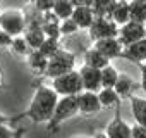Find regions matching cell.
<instances>
[{
    "mask_svg": "<svg viewBox=\"0 0 146 138\" xmlns=\"http://www.w3.org/2000/svg\"><path fill=\"white\" fill-rule=\"evenodd\" d=\"M58 93L50 88V86H36V92L29 102V107L24 114H21L19 117H28L29 121L33 123H48L53 116V111H55V105L58 102Z\"/></svg>",
    "mask_w": 146,
    "mask_h": 138,
    "instance_id": "6da1fadb",
    "label": "cell"
},
{
    "mask_svg": "<svg viewBox=\"0 0 146 138\" xmlns=\"http://www.w3.org/2000/svg\"><path fill=\"white\" fill-rule=\"evenodd\" d=\"M79 114V107H78V97L76 95H64L58 97V102L55 105L53 116L48 121V131H57L60 128V124L67 119H70L72 116Z\"/></svg>",
    "mask_w": 146,
    "mask_h": 138,
    "instance_id": "7a4b0ae2",
    "label": "cell"
},
{
    "mask_svg": "<svg viewBox=\"0 0 146 138\" xmlns=\"http://www.w3.org/2000/svg\"><path fill=\"white\" fill-rule=\"evenodd\" d=\"M52 88L60 95H79L84 86H83V80H81V74L78 69H72V71L65 73V74H60L57 78L52 80Z\"/></svg>",
    "mask_w": 146,
    "mask_h": 138,
    "instance_id": "3957f363",
    "label": "cell"
},
{
    "mask_svg": "<svg viewBox=\"0 0 146 138\" xmlns=\"http://www.w3.org/2000/svg\"><path fill=\"white\" fill-rule=\"evenodd\" d=\"M76 66V55L65 50V48H60L55 55H52L48 59V67H46V71H45V76L53 80L60 74H65L69 71H72Z\"/></svg>",
    "mask_w": 146,
    "mask_h": 138,
    "instance_id": "277c9868",
    "label": "cell"
},
{
    "mask_svg": "<svg viewBox=\"0 0 146 138\" xmlns=\"http://www.w3.org/2000/svg\"><path fill=\"white\" fill-rule=\"evenodd\" d=\"M0 28L12 36H19L26 29V14L19 9H5L0 12Z\"/></svg>",
    "mask_w": 146,
    "mask_h": 138,
    "instance_id": "5b68a950",
    "label": "cell"
},
{
    "mask_svg": "<svg viewBox=\"0 0 146 138\" xmlns=\"http://www.w3.org/2000/svg\"><path fill=\"white\" fill-rule=\"evenodd\" d=\"M88 35L91 42H98L103 38H113V36H119V24L112 17H95L93 24L88 29Z\"/></svg>",
    "mask_w": 146,
    "mask_h": 138,
    "instance_id": "8992f818",
    "label": "cell"
},
{
    "mask_svg": "<svg viewBox=\"0 0 146 138\" xmlns=\"http://www.w3.org/2000/svg\"><path fill=\"white\" fill-rule=\"evenodd\" d=\"M144 36H146V24L144 23H137V21L131 19L129 23L119 26V36L117 38L120 40V43L124 47H127V45H131V43H134Z\"/></svg>",
    "mask_w": 146,
    "mask_h": 138,
    "instance_id": "52a82bcc",
    "label": "cell"
},
{
    "mask_svg": "<svg viewBox=\"0 0 146 138\" xmlns=\"http://www.w3.org/2000/svg\"><path fill=\"white\" fill-rule=\"evenodd\" d=\"M78 97V107H79V114L83 116H96L103 107H102V102L98 98V93L96 92H88V90H83Z\"/></svg>",
    "mask_w": 146,
    "mask_h": 138,
    "instance_id": "ba28073f",
    "label": "cell"
},
{
    "mask_svg": "<svg viewBox=\"0 0 146 138\" xmlns=\"http://www.w3.org/2000/svg\"><path fill=\"white\" fill-rule=\"evenodd\" d=\"M79 74L83 80V86L88 92H100L102 90V69L91 67V66H83L79 69Z\"/></svg>",
    "mask_w": 146,
    "mask_h": 138,
    "instance_id": "9c48e42d",
    "label": "cell"
},
{
    "mask_svg": "<svg viewBox=\"0 0 146 138\" xmlns=\"http://www.w3.org/2000/svg\"><path fill=\"white\" fill-rule=\"evenodd\" d=\"M120 59H127L134 64H143L146 62V36L124 47L122 54H120Z\"/></svg>",
    "mask_w": 146,
    "mask_h": 138,
    "instance_id": "30bf717a",
    "label": "cell"
},
{
    "mask_svg": "<svg viewBox=\"0 0 146 138\" xmlns=\"http://www.w3.org/2000/svg\"><path fill=\"white\" fill-rule=\"evenodd\" d=\"M93 47L98 48L103 55H107L108 59H117L120 57L122 50H124V45L120 43V40L117 36L113 38H103V40H98V42H93Z\"/></svg>",
    "mask_w": 146,
    "mask_h": 138,
    "instance_id": "8fae6325",
    "label": "cell"
},
{
    "mask_svg": "<svg viewBox=\"0 0 146 138\" xmlns=\"http://www.w3.org/2000/svg\"><path fill=\"white\" fill-rule=\"evenodd\" d=\"M108 138H132V126H129L119 114L108 123L105 129Z\"/></svg>",
    "mask_w": 146,
    "mask_h": 138,
    "instance_id": "7c38bea8",
    "label": "cell"
},
{
    "mask_svg": "<svg viewBox=\"0 0 146 138\" xmlns=\"http://www.w3.org/2000/svg\"><path fill=\"white\" fill-rule=\"evenodd\" d=\"M60 21H62V19H60L57 14H53L52 11L43 14V24H41V28H43V31H45V35H46L48 38H58V40H60V36H62Z\"/></svg>",
    "mask_w": 146,
    "mask_h": 138,
    "instance_id": "4fadbf2b",
    "label": "cell"
},
{
    "mask_svg": "<svg viewBox=\"0 0 146 138\" xmlns=\"http://www.w3.org/2000/svg\"><path fill=\"white\" fill-rule=\"evenodd\" d=\"M113 88H115V92L119 93L120 98H131V97L134 95L136 83H134V80H132L129 74L120 73V74H119V80H117V83H115Z\"/></svg>",
    "mask_w": 146,
    "mask_h": 138,
    "instance_id": "5bb4252c",
    "label": "cell"
},
{
    "mask_svg": "<svg viewBox=\"0 0 146 138\" xmlns=\"http://www.w3.org/2000/svg\"><path fill=\"white\" fill-rule=\"evenodd\" d=\"M95 17L96 16L91 7H74V12H72V19L78 23V26L81 29H90Z\"/></svg>",
    "mask_w": 146,
    "mask_h": 138,
    "instance_id": "9a60e30c",
    "label": "cell"
},
{
    "mask_svg": "<svg viewBox=\"0 0 146 138\" xmlns=\"http://www.w3.org/2000/svg\"><path fill=\"white\" fill-rule=\"evenodd\" d=\"M84 64L91 66V67H96V69H103L110 64V59L107 55H103L98 48L91 47L84 52Z\"/></svg>",
    "mask_w": 146,
    "mask_h": 138,
    "instance_id": "2e32d148",
    "label": "cell"
},
{
    "mask_svg": "<svg viewBox=\"0 0 146 138\" xmlns=\"http://www.w3.org/2000/svg\"><path fill=\"white\" fill-rule=\"evenodd\" d=\"M28 66L31 67L35 74H45L48 67V57L40 50H31V54L28 55Z\"/></svg>",
    "mask_w": 146,
    "mask_h": 138,
    "instance_id": "e0dca14e",
    "label": "cell"
},
{
    "mask_svg": "<svg viewBox=\"0 0 146 138\" xmlns=\"http://www.w3.org/2000/svg\"><path fill=\"white\" fill-rule=\"evenodd\" d=\"M23 35H24L26 42L29 43V47L33 50H38L41 47V43L45 42V38H46V35H45V31H43L41 26H26V29H24Z\"/></svg>",
    "mask_w": 146,
    "mask_h": 138,
    "instance_id": "ac0fdd59",
    "label": "cell"
},
{
    "mask_svg": "<svg viewBox=\"0 0 146 138\" xmlns=\"http://www.w3.org/2000/svg\"><path fill=\"white\" fill-rule=\"evenodd\" d=\"M110 17H112L119 26L129 23V21H131V7H129V0H117V4H115V7H113V11H112Z\"/></svg>",
    "mask_w": 146,
    "mask_h": 138,
    "instance_id": "d6986e66",
    "label": "cell"
},
{
    "mask_svg": "<svg viewBox=\"0 0 146 138\" xmlns=\"http://www.w3.org/2000/svg\"><path fill=\"white\" fill-rule=\"evenodd\" d=\"M129 100H131V111L136 119V124H141L146 128V98L132 95Z\"/></svg>",
    "mask_w": 146,
    "mask_h": 138,
    "instance_id": "ffe728a7",
    "label": "cell"
},
{
    "mask_svg": "<svg viewBox=\"0 0 146 138\" xmlns=\"http://www.w3.org/2000/svg\"><path fill=\"white\" fill-rule=\"evenodd\" d=\"M115 4H117V0H93L91 9L96 17H110Z\"/></svg>",
    "mask_w": 146,
    "mask_h": 138,
    "instance_id": "44dd1931",
    "label": "cell"
},
{
    "mask_svg": "<svg viewBox=\"0 0 146 138\" xmlns=\"http://www.w3.org/2000/svg\"><path fill=\"white\" fill-rule=\"evenodd\" d=\"M131 19L146 24V0H129Z\"/></svg>",
    "mask_w": 146,
    "mask_h": 138,
    "instance_id": "7402d4cb",
    "label": "cell"
},
{
    "mask_svg": "<svg viewBox=\"0 0 146 138\" xmlns=\"http://www.w3.org/2000/svg\"><path fill=\"white\" fill-rule=\"evenodd\" d=\"M98 98L102 102V107H115L122 98L115 92V88H102L98 92Z\"/></svg>",
    "mask_w": 146,
    "mask_h": 138,
    "instance_id": "603a6c76",
    "label": "cell"
},
{
    "mask_svg": "<svg viewBox=\"0 0 146 138\" xmlns=\"http://www.w3.org/2000/svg\"><path fill=\"white\" fill-rule=\"evenodd\" d=\"M119 71L113 67V66H107L102 69V88H113L117 80H119Z\"/></svg>",
    "mask_w": 146,
    "mask_h": 138,
    "instance_id": "cb8c5ba5",
    "label": "cell"
},
{
    "mask_svg": "<svg viewBox=\"0 0 146 138\" xmlns=\"http://www.w3.org/2000/svg\"><path fill=\"white\" fill-rule=\"evenodd\" d=\"M53 14H57L60 19H67L72 17V12H74V4L70 0H55L53 4Z\"/></svg>",
    "mask_w": 146,
    "mask_h": 138,
    "instance_id": "d4e9b609",
    "label": "cell"
},
{
    "mask_svg": "<svg viewBox=\"0 0 146 138\" xmlns=\"http://www.w3.org/2000/svg\"><path fill=\"white\" fill-rule=\"evenodd\" d=\"M11 52L12 54H16V55H26V54H31V47H29V43L26 42V38H24V35H19V36H14L12 38V43H11Z\"/></svg>",
    "mask_w": 146,
    "mask_h": 138,
    "instance_id": "484cf974",
    "label": "cell"
},
{
    "mask_svg": "<svg viewBox=\"0 0 146 138\" xmlns=\"http://www.w3.org/2000/svg\"><path fill=\"white\" fill-rule=\"evenodd\" d=\"M60 48H62V47H60V43H58V38H48V36H46L45 42L41 43V47H40L38 50H40L41 54H45V55L50 59V57L55 55Z\"/></svg>",
    "mask_w": 146,
    "mask_h": 138,
    "instance_id": "4316f807",
    "label": "cell"
},
{
    "mask_svg": "<svg viewBox=\"0 0 146 138\" xmlns=\"http://www.w3.org/2000/svg\"><path fill=\"white\" fill-rule=\"evenodd\" d=\"M81 28L78 26V23L72 19V17H67V19H62L60 21V31H62V36H69V35H74L78 33Z\"/></svg>",
    "mask_w": 146,
    "mask_h": 138,
    "instance_id": "83f0119b",
    "label": "cell"
},
{
    "mask_svg": "<svg viewBox=\"0 0 146 138\" xmlns=\"http://www.w3.org/2000/svg\"><path fill=\"white\" fill-rule=\"evenodd\" d=\"M53 4H55V0H31V7L43 14L53 11Z\"/></svg>",
    "mask_w": 146,
    "mask_h": 138,
    "instance_id": "f1b7e54d",
    "label": "cell"
},
{
    "mask_svg": "<svg viewBox=\"0 0 146 138\" xmlns=\"http://www.w3.org/2000/svg\"><path fill=\"white\" fill-rule=\"evenodd\" d=\"M12 38H14L12 35H9L5 29L0 28V48H9L12 43Z\"/></svg>",
    "mask_w": 146,
    "mask_h": 138,
    "instance_id": "f546056e",
    "label": "cell"
},
{
    "mask_svg": "<svg viewBox=\"0 0 146 138\" xmlns=\"http://www.w3.org/2000/svg\"><path fill=\"white\" fill-rule=\"evenodd\" d=\"M132 138H146V128L141 124L132 126Z\"/></svg>",
    "mask_w": 146,
    "mask_h": 138,
    "instance_id": "4dcf8cb0",
    "label": "cell"
},
{
    "mask_svg": "<svg viewBox=\"0 0 146 138\" xmlns=\"http://www.w3.org/2000/svg\"><path fill=\"white\" fill-rule=\"evenodd\" d=\"M14 129H11L5 123H0V138H12Z\"/></svg>",
    "mask_w": 146,
    "mask_h": 138,
    "instance_id": "1f68e13d",
    "label": "cell"
},
{
    "mask_svg": "<svg viewBox=\"0 0 146 138\" xmlns=\"http://www.w3.org/2000/svg\"><path fill=\"white\" fill-rule=\"evenodd\" d=\"M139 69H141V88L143 92L146 93V64H139Z\"/></svg>",
    "mask_w": 146,
    "mask_h": 138,
    "instance_id": "d6a6232c",
    "label": "cell"
},
{
    "mask_svg": "<svg viewBox=\"0 0 146 138\" xmlns=\"http://www.w3.org/2000/svg\"><path fill=\"white\" fill-rule=\"evenodd\" d=\"M74 7H91L93 5V0H70Z\"/></svg>",
    "mask_w": 146,
    "mask_h": 138,
    "instance_id": "836d02e7",
    "label": "cell"
},
{
    "mask_svg": "<svg viewBox=\"0 0 146 138\" xmlns=\"http://www.w3.org/2000/svg\"><path fill=\"white\" fill-rule=\"evenodd\" d=\"M24 135H26V129L24 128H17V129H14V136L12 138H24Z\"/></svg>",
    "mask_w": 146,
    "mask_h": 138,
    "instance_id": "e575fe53",
    "label": "cell"
},
{
    "mask_svg": "<svg viewBox=\"0 0 146 138\" xmlns=\"http://www.w3.org/2000/svg\"><path fill=\"white\" fill-rule=\"evenodd\" d=\"M14 119H19V117H11V116H5V114L0 112V123H11Z\"/></svg>",
    "mask_w": 146,
    "mask_h": 138,
    "instance_id": "d590c367",
    "label": "cell"
},
{
    "mask_svg": "<svg viewBox=\"0 0 146 138\" xmlns=\"http://www.w3.org/2000/svg\"><path fill=\"white\" fill-rule=\"evenodd\" d=\"M93 138H108V136H107V133L103 131V133H96V135H95Z\"/></svg>",
    "mask_w": 146,
    "mask_h": 138,
    "instance_id": "8d00e7d4",
    "label": "cell"
},
{
    "mask_svg": "<svg viewBox=\"0 0 146 138\" xmlns=\"http://www.w3.org/2000/svg\"><path fill=\"white\" fill-rule=\"evenodd\" d=\"M2 83H4V76H2V71H0V86H2Z\"/></svg>",
    "mask_w": 146,
    "mask_h": 138,
    "instance_id": "74e56055",
    "label": "cell"
},
{
    "mask_svg": "<svg viewBox=\"0 0 146 138\" xmlns=\"http://www.w3.org/2000/svg\"><path fill=\"white\" fill-rule=\"evenodd\" d=\"M76 138H84V136H76Z\"/></svg>",
    "mask_w": 146,
    "mask_h": 138,
    "instance_id": "f35d334b",
    "label": "cell"
},
{
    "mask_svg": "<svg viewBox=\"0 0 146 138\" xmlns=\"http://www.w3.org/2000/svg\"><path fill=\"white\" fill-rule=\"evenodd\" d=\"M0 4H2V0H0Z\"/></svg>",
    "mask_w": 146,
    "mask_h": 138,
    "instance_id": "ab89813d",
    "label": "cell"
}]
</instances>
